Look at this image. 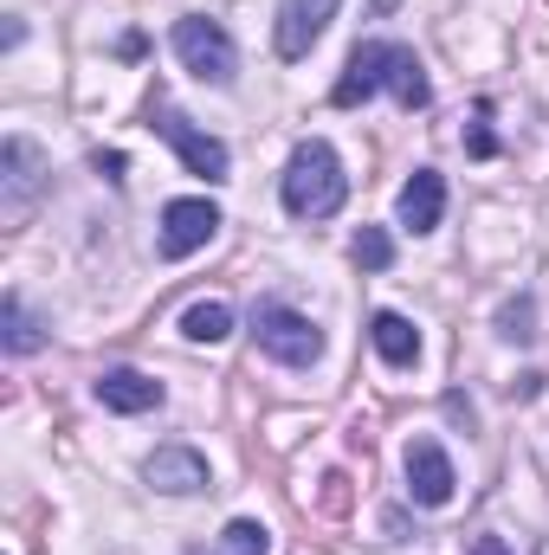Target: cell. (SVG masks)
<instances>
[{
    "instance_id": "obj_19",
    "label": "cell",
    "mask_w": 549,
    "mask_h": 555,
    "mask_svg": "<svg viewBox=\"0 0 549 555\" xmlns=\"http://www.w3.org/2000/svg\"><path fill=\"white\" fill-rule=\"evenodd\" d=\"M343 504H349V478L330 472V478H323V511H343Z\"/></svg>"
},
{
    "instance_id": "obj_1",
    "label": "cell",
    "mask_w": 549,
    "mask_h": 555,
    "mask_svg": "<svg viewBox=\"0 0 549 555\" xmlns=\"http://www.w3.org/2000/svg\"><path fill=\"white\" fill-rule=\"evenodd\" d=\"M375 91H395V104H401V111H426V104H433L426 65L413 59V46H395V39H362V46L349 52L343 78H336L330 104H336V111H356V104H369Z\"/></svg>"
},
{
    "instance_id": "obj_8",
    "label": "cell",
    "mask_w": 549,
    "mask_h": 555,
    "mask_svg": "<svg viewBox=\"0 0 549 555\" xmlns=\"http://www.w3.org/2000/svg\"><path fill=\"white\" fill-rule=\"evenodd\" d=\"M452 459H446V446L439 439H413L408 446V498L413 504H426V511H439V504H452Z\"/></svg>"
},
{
    "instance_id": "obj_5",
    "label": "cell",
    "mask_w": 549,
    "mask_h": 555,
    "mask_svg": "<svg viewBox=\"0 0 549 555\" xmlns=\"http://www.w3.org/2000/svg\"><path fill=\"white\" fill-rule=\"evenodd\" d=\"M336 7L343 0H278V26H272V46L284 65H297V59H310V46L330 33V20H336Z\"/></svg>"
},
{
    "instance_id": "obj_4",
    "label": "cell",
    "mask_w": 549,
    "mask_h": 555,
    "mask_svg": "<svg viewBox=\"0 0 549 555\" xmlns=\"http://www.w3.org/2000/svg\"><path fill=\"white\" fill-rule=\"evenodd\" d=\"M253 336H259V349L272 362H284V369H310L323 356V330L304 310H291V304H259L253 310Z\"/></svg>"
},
{
    "instance_id": "obj_11",
    "label": "cell",
    "mask_w": 549,
    "mask_h": 555,
    "mask_svg": "<svg viewBox=\"0 0 549 555\" xmlns=\"http://www.w3.org/2000/svg\"><path fill=\"white\" fill-rule=\"evenodd\" d=\"M98 401L111 414H149V408H162V382H149L142 369H104L98 375Z\"/></svg>"
},
{
    "instance_id": "obj_17",
    "label": "cell",
    "mask_w": 549,
    "mask_h": 555,
    "mask_svg": "<svg viewBox=\"0 0 549 555\" xmlns=\"http://www.w3.org/2000/svg\"><path fill=\"white\" fill-rule=\"evenodd\" d=\"M349 259H356L362 272H388V266H395V240H388L382 227H362V233L349 240Z\"/></svg>"
},
{
    "instance_id": "obj_21",
    "label": "cell",
    "mask_w": 549,
    "mask_h": 555,
    "mask_svg": "<svg viewBox=\"0 0 549 555\" xmlns=\"http://www.w3.org/2000/svg\"><path fill=\"white\" fill-rule=\"evenodd\" d=\"M472 555H511V550H505V537H472Z\"/></svg>"
},
{
    "instance_id": "obj_20",
    "label": "cell",
    "mask_w": 549,
    "mask_h": 555,
    "mask_svg": "<svg viewBox=\"0 0 549 555\" xmlns=\"http://www.w3.org/2000/svg\"><path fill=\"white\" fill-rule=\"evenodd\" d=\"M472 155H478V162H485V155H498V137H491V130H485V124H478V130H472Z\"/></svg>"
},
{
    "instance_id": "obj_6",
    "label": "cell",
    "mask_w": 549,
    "mask_h": 555,
    "mask_svg": "<svg viewBox=\"0 0 549 555\" xmlns=\"http://www.w3.org/2000/svg\"><path fill=\"white\" fill-rule=\"evenodd\" d=\"M214 233H220V207H214V201L188 194V201H168V207H162V259H188V253H201Z\"/></svg>"
},
{
    "instance_id": "obj_3",
    "label": "cell",
    "mask_w": 549,
    "mask_h": 555,
    "mask_svg": "<svg viewBox=\"0 0 549 555\" xmlns=\"http://www.w3.org/2000/svg\"><path fill=\"white\" fill-rule=\"evenodd\" d=\"M175 59L201 78V85H233V72H240V52H233V33L220 26V20H201V13H188V20H175Z\"/></svg>"
},
{
    "instance_id": "obj_14",
    "label": "cell",
    "mask_w": 549,
    "mask_h": 555,
    "mask_svg": "<svg viewBox=\"0 0 549 555\" xmlns=\"http://www.w3.org/2000/svg\"><path fill=\"white\" fill-rule=\"evenodd\" d=\"M181 336L188 343H220V336H233V310L227 304H188L181 310Z\"/></svg>"
},
{
    "instance_id": "obj_12",
    "label": "cell",
    "mask_w": 549,
    "mask_h": 555,
    "mask_svg": "<svg viewBox=\"0 0 549 555\" xmlns=\"http://www.w3.org/2000/svg\"><path fill=\"white\" fill-rule=\"evenodd\" d=\"M395 214H401V227H408V233H433V227H439V214H446V181H439L433 168H413V181L401 188Z\"/></svg>"
},
{
    "instance_id": "obj_15",
    "label": "cell",
    "mask_w": 549,
    "mask_h": 555,
    "mask_svg": "<svg viewBox=\"0 0 549 555\" xmlns=\"http://www.w3.org/2000/svg\"><path fill=\"white\" fill-rule=\"evenodd\" d=\"M0 330H7V336H0V343H7V356H33V349L46 343V336H39V323L26 317V304H20L13 291H7V304H0Z\"/></svg>"
},
{
    "instance_id": "obj_10",
    "label": "cell",
    "mask_w": 549,
    "mask_h": 555,
    "mask_svg": "<svg viewBox=\"0 0 549 555\" xmlns=\"http://www.w3.org/2000/svg\"><path fill=\"white\" fill-rule=\"evenodd\" d=\"M0 175H7V214H26V201L46 188V162L26 137H7L0 142Z\"/></svg>"
},
{
    "instance_id": "obj_16",
    "label": "cell",
    "mask_w": 549,
    "mask_h": 555,
    "mask_svg": "<svg viewBox=\"0 0 549 555\" xmlns=\"http://www.w3.org/2000/svg\"><path fill=\"white\" fill-rule=\"evenodd\" d=\"M214 555H272V530L253 524V517H233V524L220 530V550Z\"/></svg>"
},
{
    "instance_id": "obj_18",
    "label": "cell",
    "mask_w": 549,
    "mask_h": 555,
    "mask_svg": "<svg viewBox=\"0 0 549 555\" xmlns=\"http://www.w3.org/2000/svg\"><path fill=\"white\" fill-rule=\"evenodd\" d=\"M505 336H511V343H531V336H537V330H531V297H524V304H505Z\"/></svg>"
},
{
    "instance_id": "obj_2",
    "label": "cell",
    "mask_w": 549,
    "mask_h": 555,
    "mask_svg": "<svg viewBox=\"0 0 549 555\" xmlns=\"http://www.w3.org/2000/svg\"><path fill=\"white\" fill-rule=\"evenodd\" d=\"M278 194H284V214H291V220H330V214L349 201V175H343V162H336L330 142L310 137V142L291 149Z\"/></svg>"
},
{
    "instance_id": "obj_9",
    "label": "cell",
    "mask_w": 549,
    "mask_h": 555,
    "mask_svg": "<svg viewBox=\"0 0 549 555\" xmlns=\"http://www.w3.org/2000/svg\"><path fill=\"white\" fill-rule=\"evenodd\" d=\"M142 478L155 491H168V498H188V491H207V459L194 446H155L149 465H142Z\"/></svg>"
},
{
    "instance_id": "obj_7",
    "label": "cell",
    "mask_w": 549,
    "mask_h": 555,
    "mask_svg": "<svg viewBox=\"0 0 549 555\" xmlns=\"http://www.w3.org/2000/svg\"><path fill=\"white\" fill-rule=\"evenodd\" d=\"M155 130L175 142V155L188 162V175H201V181H227L233 155H227V142H220V137H201L181 111H155Z\"/></svg>"
},
{
    "instance_id": "obj_13",
    "label": "cell",
    "mask_w": 549,
    "mask_h": 555,
    "mask_svg": "<svg viewBox=\"0 0 549 555\" xmlns=\"http://www.w3.org/2000/svg\"><path fill=\"white\" fill-rule=\"evenodd\" d=\"M369 336H375V349H382V362H388V369L420 362V330H413L401 310H375V317H369Z\"/></svg>"
}]
</instances>
